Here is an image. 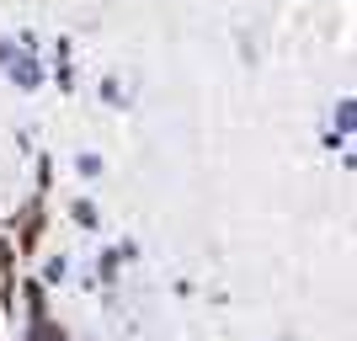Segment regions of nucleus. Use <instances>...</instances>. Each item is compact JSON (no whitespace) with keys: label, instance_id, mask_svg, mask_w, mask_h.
<instances>
[{"label":"nucleus","instance_id":"nucleus-3","mask_svg":"<svg viewBox=\"0 0 357 341\" xmlns=\"http://www.w3.org/2000/svg\"><path fill=\"white\" fill-rule=\"evenodd\" d=\"M75 224H86V229H96V203H91V197H75Z\"/></svg>","mask_w":357,"mask_h":341},{"label":"nucleus","instance_id":"nucleus-1","mask_svg":"<svg viewBox=\"0 0 357 341\" xmlns=\"http://www.w3.org/2000/svg\"><path fill=\"white\" fill-rule=\"evenodd\" d=\"M11 245H16V262H32V256L43 251V235H48V197L43 192H32L27 203L16 208V219H11Z\"/></svg>","mask_w":357,"mask_h":341},{"label":"nucleus","instance_id":"nucleus-2","mask_svg":"<svg viewBox=\"0 0 357 341\" xmlns=\"http://www.w3.org/2000/svg\"><path fill=\"white\" fill-rule=\"evenodd\" d=\"M16 267H22V262H16V245H11V235L0 229V278H11Z\"/></svg>","mask_w":357,"mask_h":341},{"label":"nucleus","instance_id":"nucleus-5","mask_svg":"<svg viewBox=\"0 0 357 341\" xmlns=\"http://www.w3.org/2000/svg\"><path fill=\"white\" fill-rule=\"evenodd\" d=\"M48 181H54V160L43 155V160H38V192H48Z\"/></svg>","mask_w":357,"mask_h":341},{"label":"nucleus","instance_id":"nucleus-4","mask_svg":"<svg viewBox=\"0 0 357 341\" xmlns=\"http://www.w3.org/2000/svg\"><path fill=\"white\" fill-rule=\"evenodd\" d=\"M336 134H352V102L336 107Z\"/></svg>","mask_w":357,"mask_h":341},{"label":"nucleus","instance_id":"nucleus-6","mask_svg":"<svg viewBox=\"0 0 357 341\" xmlns=\"http://www.w3.org/2000/svg\"><path fill=\"white\" fill-rule=\"evenodd\" d=\"M80 176H102V160H96V155H80Z\"/></svg>","mask_w":357,"mask_h":341}]
</instances>
